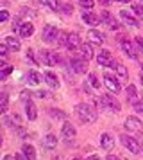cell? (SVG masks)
Returning <instances> with one entry per match:
<instances>
[{"mask_svg":"<svg viewBox=\"0 0 143 160\" xmlns=\"http://www.w3.org/2000/svg\"><path fill=\"white\" fill-rule=\"evenodd\" d=\"M75 112H77V117L82 121V122L90 124V122H95L97 121V110L93 108L91 104L88 102H81L75 106Z\"/></svg>","mask_w":143,"mask_h":160,"instance_id":"1","label":"cell"},{"mask_svg":"<svg viewBox=\"0 0 143 160\" xmlns=\"http://www.w3.org/2000/svg\"><path fill=\"white\" fill-rule=\"evenodd\" d=\"M120 140H122V144L125 146V148H127L132 155H138V153L141 151V146H140V142H138L136 138H132L131 135H120Z\"/></svg>","mask_w":143,"mask_h":160,"instance_id":"2","label":"cell"},{"mask_svg":"<svg viewBox=\"0 0 143 160\" xmlns=\"http://www.w3.org/2000/svg\"><path fill=\"white\" fill-rule=\"evenodd\" d=\"M39 59L48 67H54V65H57V63H61L59 54H57V52H52V51H39Z\"/></svg>","mask_w":143,"mask_h":160,"instance_id":"3","label":"cell"},{"mask_svg":"<svg viewBox=\"0 0 143 160\" xmlns=\"http://www.w3.org/2000/svg\"><path fill=\"white\" fill-rule=\"evenodd\" d=\"M100 101H102V106L107 110H113V112H120V102L118 99L111 94H106V95H100Z\"/></svg>","mask_w":143,"mask_h":160,"instance_id":"4","label":"cell"},{"mask_svg":"<svg viewBox=\"0 0 143 160\" xmlns=\"http://www.w3.org/2000/svg\"><path fill=\"white\" fill-rule=\"evenodd\" d=\"M104 85H106L107 88H109V92H113V94H118L122 90V85H120V81L116 79L114 76H111L109 72L104 74Z\"/></svg>","mask_w":143,"mask_h":160,"instance_id":"5","label":"cell"},{"mask_svg":"<svg viewBox=\"0 0 143 160\" xmlns=\"http://www.w3.org/2000/svg\"><path fill=\"white\" fill-rule=\"evenodd\" d=\"M122 49H123V52L127 54L131 59H136L138 58V54H140V51H138V47H136V43H132L131 40H122L120 42Z\"/></svg>","mask_w":143,"mask_h":160,"instance_id":"6","label":"cell"},{"mask_svg":"<svg viewBox=\"0 0 143 160\" xmlns=\"http://www.w3.org/2000/svg\"><path fill=\"white\" fill-rule=\"evenodd\" d=\"M57 36H59V31H57L56 25H47V27L43 29V40H45L47 43L57 42Z\"/></svg>","mask_w":143,"mask_h":160,"instance_id":"7","label":"cell"},{"mask_svg":"<svg viewBox=\"0 0 143 160\" xmlns=\"http://www.w3.org/2000/svg\"><path fill=\"white\" fill-rule=\"evenodd\" d=\"M97 63H99L100 67H113V63H114L113 54L109 51H100L99 54H97Z\"/></svg>","mask_w":143,"mask_h":160,"instance_id":"8","label":"cell"},{"mask_svg":"<svg viewBox=\"0 0 143 160\" xmlns=\"http://www.w3.org/2000/svg\"><path fill=\"white\" fill-rule=\"evenodd\" d=\"M70 67H72V70H73L75 74H84L86 70H88L86 61H84V59H81V58H73L70 61Z\"/></svg>","mask_w":143,"mask_h":160,"instance_id":"9","label":"cell"},{"mask_svg":"<svg viewBox=\"0 0 143 160\" xmlns=\"http://www.w3.org/2000/svg\"><path fill=\"white\" fill-rule=\"evenodd\" d=\"M100 20H102V22L104 23H107V25H109V27H111V29H120V23L116 22V20H114L113 16L109 15V11H106V9H104V11H102V13H100Z\"/></svg>","mask_w":143,"mask_h":160,"instance_id":"10","label":"cell"},{"mask_svg":"<svg viewBox=\"0 0 143 160\" xmlns=\"http://www.w3.org/2000/svg\"><path fill=\"white\" fill-rule=\"evenodd\" d=\"M125 128H127L129 131H138V130H141V121L138 119V117L134 115H131L125 119Z\"/></svg>","mask_w":143,"mask_h":160,"instance_id":"11","label":"cell"},{"mask_svg":"<svg viewBox=\"0 0 143 160\" xmlns=\"http://www.w3.org/2000/svg\"><path fill=\"white\" fill-rule=\"evenodd\" d=\"M79 49H81V56H82V59H84V61L95 58V54H93L95 51H93V45L91 43H81V47H79Z\"/></svg>","mask_w":143,"mask_h":160,"instance_id":"12","label":"cell"},{"mask_svg":"<svg viewBox=\"0 0 143 160\" xmlns=\"http://www.w3.org/2000/svg\"><path fill=\"white\" fill-rule=\"evenodd\" d=\"M81 47V38H79L77 32H70L68 34V40H66V49H70V51H75Z\"/></svg>","mask_w":143,"mask_h":160,"instance_id":"13","label":"cell"},{"mask_svg":"<svg viewBox=\"0 0 143 160\" xmlns=\"http://www.w3.org/2000/svg\"><path fill=\"white\" fill-rule=\"evenodd\" d=\"M113 68L116 70V79H118V81H127V79H129L127 68H125V67L122 65V63L114 61V63H113Z\"/></svg>","mask_w":143,"mask_h":160,"instance_id":"14","label":"cell"},{"mask_svg":"<svg viewBox=\"0 0 143 160\" xmlns=\"http://www.w3.org/2000/svg\"><path fill=\"white\" fill-rule=\"evenodd\" d=\"M61 135H63L66 140H72V138H75L77 131H75V128H73V124L64 122V124H63V128H61Z\"/></svg>","mask_w":143,"mask_h":160,"instance_id":"15","label":"cell"},{"mask_svg":"<svg viewBox=\"0 0 143 160\" xmlns=\"http://www.w3.org/2000/svg\"><path fill=\"white\" fill-rule=\"evenodd\" d=\"M43 78H45V81L48 83V87L52 88V90H57V88H59V79H57V76L54 72L47 70V72L43 74Z\"/></svg>","mask_w":143,"mask_h":160,"instance_id":"16","label":"cell"},{"mask_svg":"<svg viewBox=\"0 0 143 160\" xmlns=\"http://www.w3.org/2000/svg\"><path fill=\"white\" fill-rule=\"evenodd\" d=\"M100 146L106 149V151H111L114 148V140L113 137L109 135V133H102V137H100Z\"/></svg>","mask_w":143,"mask_h":160,"instance_id":"17","label":"cell"},{"mask_svg":"<svg viewBox=\"0 0 143 160\" xmlns=\"http://www.w3.org/2000/svg\"><path fill=\"white\" fill-rule=\"evenodd\" d=\"M88 38H90V42H93V43H104V40H106V36H104V32H100V31H88Z\"/></svg>","mask_w":143,"mask_h":160,"instance_id":"18","label":"cell"},{"mask_svg":"<svg viewBox=\"0 0 143 160\" xmlns=\"http://www.w3.org/2000/svg\"><path fill=\"white\" fill-rule=\"evenodd\" d=\"M120 18L127 23V25H131V27H136V25H138V20H136L129 11H125V9H122V11H120Z\"/></svg>","mask_w":143,"mask_h":160,"instance_id":"19","label":"cell"},{"mask_svg":"<svg viewBox=\"0 0 143 160\" xmlns=\"http://www.w3.org/2000/svg\"><path fill=\"white\" fill-rule=\"evenodd\" d=\"M25 113H27L29 121H36V117H38V110H36V106H34V102L32 101L25 102Z\"/></svg>","mask_w":143,"mask_h":160,"instance_id":"20","label":"cell"},{"mask_svg":"<svg viewBox=\"0 0 143 160\" xmlns=\"http://www.w3.org/2000/svg\"><path fill=\"white\" fill-rule=\"evenodd\" d=\"M82 20H84V23L91 25V27L99 25V16H95L91 11H84V13H82Z\"/></svg>","mask_w":143,"mask_h":160,"instance_id":"21","label":"cell"},{"mask_svg":"<svg viewBox=\"0 0 143 160\" xmlns=\"http://www.w3.org/2000/svg\"><path fill=\"white\" fill-rule=\"evenodd\" d=\"M34 32V25L29 22H23V25H20V36L21 38H30Z\"/></svg>","mask_w":143,"mask_h":160,"instance_id":"22","label":"cell"},{"mask_svg":"<svg viewBox=\"0 0 143 160\" xmlns=\"http://www.w3.org/2000/svg\"><path fill=\"white\" fill-rule=\"evenodd\" d=\"M6 45L9 47V51H14V52H18L20 51V40L18 38H14V36H7L6 38Z\"/></svg>","mask_w":143,"mask_h":160,"instance_id":"23","label":"cell"},{"mask_svg":"<svg viewBox=\"0 0 143 160\" xmlns=\"http://www.w3.org/2000/svg\"><path fill=\"white\" fill-rule=\"evenodd\" d=\"M13 72V67L9 65V63H6V61H0V79L4 81L7 79V76Z\"/></svg>","mask_w":143,"mask_h":160,"instance_id":"24","label":"cell"},{"mask_svg":"<svg viewBox=\"0 0 143 160\" xmlns=\"http://www.w3.org/2000/svg\"><path fill=\"white\" fill-rule=\"evenodd\" d=\"M7 108H9V95L7 92H2L0 94V113H6Z\"/></svg>","mask_w":143,"mask_h":160,"instance_id":"25","label":"cell"},{"mask_svg":"<svg viewBox=\"0 0 143 160\" xmlns=\"http://www.w3.org/2000/svg\"><path fill=\"white\" fill-rule=\"evenodd\" d=\"M127 99L132 102V104L140 101V99H138V90H136L134 85H129V87H127Z\"/></svg>","mask_w":143,"mask_h":160,"instance_id":"26","label":"cell"},{"mask_svg":"<svg viewBox=\"0 0 143 160\" xmlns=\"http://www.w3.org/2000/svg\"><path fill=\"white\" fill-rule=\"evenodd\" d=\"M21 153H23V157H25L27 160H36V149L30 144L23 146V151H21Z\"/></svg>","mask_w":143,"mask_h":160,"instance_id":"27","label":"cell"},{"mask_svg":"<svg viewBox=\"0 0 143 160\" xmlns=\"http://www.w3.org/2000/svg\"><path fill=\"white\" fill-rule=\"evenodd\" d=\"M43 146L47 148V149H54L57 146V138L56 135H47V137L43 138Z\"/></svg>","mask_w":143,"mask_h":160,"instance_id":"28","label":"cell"},{"mask_svg":"<svg viewBox=\"0 0 143 160\" xmlns=\"http://www.w3.org/2000/svg\"><path fill=\"white\" fill-rule=\"evenodd\" d=\"M29 79H30L32 85H39V83H41V74L36 72V70H30V72H29Z\"/></svg>","mask_w":143,"mask_h":160,"instance_id":"29","label":"cell"},{"mask_svg":"<svg viewBox=\"0 0 143 160\" xmlns=\"http://www.w3.org/2000/svg\"><path fill=\"white\" fill-rule=\"evenodd\" d=\"M50 117H52V119H57V121H61V119H64V112H61V110H57V108H50Z\"/></svg>","mask_w":143,"mask_h":160,"instance_id":"30","label":"cell"},{"mask_svg":"<svg viewBox=\"0 0 143 160\" xmlns=\"http://www.w3.org/2000/svg\"><path fill=\"white\" fill-rule=\"evenodd\" d=\"M88 81H90V85H91L93 88H99L100 87V81L97 79V76H95V74H88Z\"/></svg>","mask_w":143,"mask_h":160,"instance_id":"31","label":"cell"},{"mask_svg":"<svg viewBox=\"0 0 143 160\" xmlns=\"http://www.w3.org/2000/svg\"><path fill=\"white\" fill-rule=\"evenodd\" d=\"M77 2H79V4H81L84 9H91L93 6H95V2H93V0H77Z\"/></svg>","mask_w":143,"mask_h":160,"instance_id":"32","label":"cell"},{"mask_svg":"<svg viewBox=\"0 0 143 160\" xmlns=\"http://www.w3.org/2000/svg\"><path fill=\"white\" fill-rule=\"evenodd\" d=\"M59 40H57V43L59 45H63V47H66V40H68V34L66 32H59Z\"/></svg>","mask_w":143,"mask_h":160,"instance_id":"33","label":"cell"},{"mask_svg":"<svg viewBox=\"0 0 143 160\" xmlns=\"http://www.w3.org/2000/svg\"><path fill=\"white\" fill-rule=\"evenodd\" d=\"M47 6H48L52 11H57V9H59V0H47Z\"/></svg>","mask_w":143,"mask_h":160,"instance_id":"34","label":"cell"},{"mask_svg":"<svg viewBox=\"0 0 143 160\" xmlns=\"http://www.w3.org/2000/svg\"><path fill=\"white\" fill-rule=\"evenodd\" d=\"M132 11H134V15L143 16V6L141 4H134V6H132Z\"/></svg>","mask_w":143,"mask_h":160,"instance_id":"35","label":"cell"},{"mask_svg":"<svg viewBox=\"0 0 143 160\" xmlns=\"http://www.w3.org/2000/svg\"><path fill=\"white\" fill-rule=\"evenodd\" d=\"M59 8H61V11H63L64 15H72V6L70 4H61Z\"/></svg>","mask_w":143,"mask_h":160,"instance_id":"36","label":"cell"},{"mask_svg":"<svg viewBox=\"0 0 143 160\" xmlns=\"http://www.w3.org/2000/svg\"><path fill=\"white\" fill-rule=\"evenodd\" d=\"M134 110L138 113H143V99H140L138 102H134Z\"/></svg>","mask_w":143,"mask_h":160,"instance_id":"37","label":"cell"},{"mask_svg":"<svg viewBox=\"0 0 143 160\" xmlns=\"http://www.w3.org/2000/svg\"><path fill=\"white\" fill-rule=\"evenodd\" d=\"M134 43H136V47H138V51H140V52H143V38H140V36H138V38L134 40Z\"/></svg>","mask_w":143,"mask_h":160,"instance_id":"38","label":"cell"},{"mask_svg":"<svg viewBox=\"0 0 143 160\" xmlns=\"http://www.w3.org/2000/svg\"><path fill=\"white\" fill-rule=\"evenodd\" d=\"M7 52H9V47L4 45V43H0V58H2V56H6Z\"/></svg>","mask_w":143,"mask_h":160,"instance_id":"39","label":"cell"},{"mask_svg":"<svg viewBox=\"0 0 143 160\" xmlns=\"http://www.w3.org/2000/svg\"><path fill=\"white\" fill-rule=\"evenodd\" d=\"M7 18H9V11H6V9L0 11V22H6Z\"/></svg>","mask_w":143,"mask_h":160,"instance_id":"40","label":"cell"},{"mask_svg":"<svg viewBox=\"0 0 143 160\" xmlns=\"http://www.w3.org/2000/svg\"><path fill=\"white\" fill-rule=\"evenodd\" d=\"M14 160H27V158L23 157V153H16V157H14Z\"/></svg>","mask_w":143,"mask_h":160,"instance_id":"41","label":"cell"},{"mask_svg":"<svg viewBox=\"0 0 143 160\" xmlns=\"http://www.w3.org/2000/svg\"><path fill=\"white\" fill-rule=\"evenodd\" d=\"M100 4H102V6H109V4H111V2H113V0H99Z\"/></svg>","mask_w":143,"mask_h":160,"instance_id":"42","label":"cell"},{"mask_svg":"<svg viewBox=\"0 0 143 160\" xmlns=\"http://www.w3.org/2000/svg\"><path fill=\"white\" fill-rule=\"evenodd\" d=\"M86 160H100V157L99 155H91V157H88Z\"/></svg>","mask_w":143,"mask_h":160,"instance_id":"43","label":"cell"},{"mask_svg":"<svg viewBox=\"0 0 143 160\" xmlns=\"http://www.w3.org/2000/svg\"><path fill=\"white\" fill-rule=\"evenodd\" d=\"M36 95H38V97H47V92H43V90H39V92H38Z\"/></svg>","mask_w":143,"mask_h":160,"instance_id":"44","label":"cell"},{"mask_svg":"<svg viewBox=\"0 0 143 160\" xmlns=\"http://www.w3.org/2000/svg\"><path fill=\"white\" fill-rule=\"evenodd\" d=\"M106 160H120V158H118V157H114V155H109Z\"/></svg>","mask_w":143,"mask_h":160,"instance_id":"45","label":"cell"},{"mask_svg":"<svg viewBox=\"0 0 143 160\" xmlns=\"http://www.w3.org/2000/svg\"><path fill=\"white\" fill-rule=\"evenodd\" d=\"M116 2H120V4H129L131 0H116Z\"/></svg>","mask_w":143,"mask_h":160,"instance_id":"46","label":"cell"},{"mask_svg":"<svg viewBox=\"0 0 143 160\" xmlns=\"http://www.w3.org/2000/svg\"><path fill=\"white\" fill-rule=\"evenodd\" d=\"M2 160H13V158H11V157H9V155H7V157H4V158H2Z\"/></svg>","mask_w":143,"mask_h":160,"instance_id":"47","label":"cell"},{"mask_svg":"<svg viewBox=\"0 0 143 160\" xmlns=\"http://www.w3.org/2000/svg\"><path fill=\"white\" fill-rule=\"evenodd\" d=\"M2 138L4 137H2V131H0V146H2Z\"/></svg>","mask_w":143,"mask_h":160,"instance_id":"48","label":"cell"},{"mask_svg":"<svg viewBox=\"0 0 143 160\" xmlns=\"http://www.w3.org/2000/svg\"><path fill=\"white\" fill-rule=\"evenodd\" d=\"M39 2H41V4H45V6H47V0H39Z\"/></svg>","mask_w":143,"mask_h":160,"instance_id":"49","label":"cell"},{"mask_svg":"<svg viewBox=\"0 0 143 160\" xmlns=\"http://www.w3.org/2000/svg\"><path fill=\"white\" fill-rule=\"evenodd\" d=\"M141 151H143V137H141Z\"/></svg>","mask_w":143,"mask_h":160,"instance_id":"50","label":"cell"},{"mask_svg":"<svg viewBox=\"0 0 143 160\" xmlns=\"http://www.w3.org/2000/svg\"><path fill=\"white\" fill-rule=\"evenodd\" d=\"M72 160H81V158H79V157H77V158H72Z\"/></svg>","mask_w":143,"mask_h":160,"instance_id":"51","label":"cell"},{"mask_svg":"<svg viewBox=\"0 0 143 160\" xmlns=\"http://www.w3.org/2000/svg\"><path fill=\"white\" fill-rule=\"evenodd\" d=\"M54 160H59V157H56V158H54Z\"/></svg>","mask_w":143,"mask_h":160,"instance_id":"52","label":"cell"},{"mask_svg":"<svg viewBox=\"0 0 143 160\" xmlns=\"http://www.w3.org/2000/svg\"><path fill=\"white\" fill-rule=\"evenodd\" d=\"M141 83H143V76H141Z\"/></svg>","mask_w":143,"mask_h":160,"instance_id":"53","label":"cell"}]
</instances>
